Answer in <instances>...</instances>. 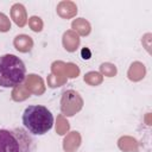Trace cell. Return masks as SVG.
I'll list each match as a JSON object with an SVG mask.
<instances>
[{
    "label": "cell",
    "instance_id": "2e32d148",
    "mask_svg": "<svg viewBox=\"0 0 152 152\" xmlns=\"http://www.w3.org/2000/svg\"><path fill=\"white\" fill-rule=\"evenodd\" d=\"M100 70H101L102 74H104V75L108 76V77H113V76L116 74V68H115V65H113V64H110V63H103V64H101Z\"/></svg>",
    "mask_w": 152,
    "mask_h": 152
},
{
    "label": "cell",
    "instance_id": "4fadbf2b",
    "mask_svg": "<svg viewBox=\"0 0 152 152\" xmlns=\"http://www.w3.org/2000/svg\"><path fill=\"white\" fill-rule=\"evenodd\" d=\"M12 95H13V99H14L15 101H21V100H25L26 97L30 96V91H28L26 88H24L23 86H18V87H15V89L13 90Z\"/></svg>",
    "mask_w": 152,
    "mask_h": 152
},
{
    "label": "cell",
    "instance_id": "30bf717a",
    "mask_svg": "<svg viewBox=\"0 0 152 152\" xmlns=\"http://www.w3.org/2000/svg\"><path fill=\"white\" fill-rule=\"evenodd\" d=\"M80 142H81V137L78 132H71V134H69L64 139V150L69 152H74L80 146Z\"/></svg>",
    "mask_w": 152,
    "mask_h": 152
},
{
    "label": "cell",
    "instance_id": "3957f363",
    "mask_svg": "<svg viewBox=\"0 0 152 152\" xmlns=\"http://www.w3.org/2000/svg\"><path fill=\"white\" fill-rule=\"evenodd\" d=\"M23 124L30 133L43 135L52 128L53 115L44 106H28L23 113Z\"/></svg>",
    "mask_w": 152,
    "mask_h": 152
},
{
    "label": "cell",
    "instance_id": "277c9868",
    "mask_svg": "<svg viewBox=\"0 0 152 152\" xmlns=\"http://www.w3.org/2000/svg\"><path fill=\"white\" fill-rule=\"evenodd\" d=\"M83 106V100L80 94L75 90H65L61 100V109L64 115L71 116L80 112Z\"/></svg>",
    "mask_w": 152,
    "mask_h": 152
},
{
    "label": "cell",
    "instance_id": "ac0fdd59",
    "mask_svg": "<svg viewBox=\"0 0 152 152\" xmlns=\"http://www.w3.org/2000/svg\"><path fill=\"white\" fill-rule=\"evenodd\" d=\"M65 68V71H66V75L69 77H77L78 72H80V69L77 68V65L72 64V63H68L64 65Z\"/></svg>",
    "mask_w": 152,
    "mask_h": 152
},
{
    "label": "cell",
    "instance_id": "ba28073f",
    "mask_svg": "<svg viewBox=\"0 0 152 152\" xmlns=\"http://www.w3.org/2000/svg\"><path fill=\"white\" fill-rule=\"evenodd\" d=\"M63 45L66 51H75L80 45V38L74 31H66L63 34Z\"/></svg>",
    "mask_w": 152,
    "mask_h": 152
},
{
    "label": "cell",
    "instance_id": "9c48e42d",
    "mask_svg": "<svg viewBox=\"0 0 152 152\" xmlns=\"http://www.w3.org/2000/svg\"><path fill=\"white\" fill-rule=\"evenodd\" d=\"M26 89L28 91H32L37 95L42 94L44 91V83L40 77L37 75H30L27 81H26Z\"/></svg>",
    "mask_w": 152,
    "mask_h": 152
},
{
    "label": "cell",
    "instance_id": "5b68a950",
    "mask_svg": "<svg viewBox=\"0 0 152 152\" xmlns=\"http://www.w3.org/2000/svg\"><path fill=\"white\" fill-rule=\"evenodd\" d=\"M11 17L13 19V21L23 27L25 24H26V20H27V15H26V10L25 7L21 5V4H14L11 8Z\"/></svg>",
    "mask_w": 152,
    "mask_h": 152
},
{
    "label": "cell",
    "instance_id": "52a82bcc",
    "mask_svg": "<svg viewBox=\"0 0 152 152\" xmlns=\"http://www.w3.org/2000/svg\"><path fill=\"white\" fill-rule=\"evenodd\" d=\"M15 49L20 52H27L32 49L33 46V40L30 36H26V34H19L14 38V42H13Z\"/></svg>",
    "mask_w": 152,
    "mask_h": 152
},
{
    "label": "cell",
    "instance_id": "8992f818",
    "mask_svg": "<svg viewBox=\"0 0 152 152\" xmlns=\"http://www.w3.org/2000/svg\"><path fill=\"white\" fill-rule=\"evenodd\" d=\"M57 13L62 18H72L77 13V7L72 1H61L57 6Z\"/></svg>",
    "mask_w": 152,
    "mask_h": 152
},
{
    "label": "cell",
    "instance_id": "6da1fadb",
    "mask_svg": "<svg viewBox=\"0 0 152 152\" xmlns=\"http://www.w3.org/2000/svg\"><path fill=\"white\" fill-rule=\"evenodd\" d=\"M26 77L24 62L15 55H4L0 57V87L15 88L20 86Z\"/></svg>",
    "mask_w": 152,
    "mask_h": 152
},
{
    "label": "cell",
    "instance_id": "7c38bea8",
    "mask_svg": "<svg viewBox=\"0 0 152 152\" xmlns=\"http://www.w3.org/2000/svg\"><path fill=\"white\" fill-rule=\"evenodd\" d=\"M71 26H72L74 31L78 32V33L82 34V36H87V34H89V32H90V24H89L86 19H83V18L75 19V20L72 21Z\"/></svg>",
    "mask_w": 152,
    "mask_h": 152
},
{
    "label": "cell",
    "instance_id": "e0dca14e",
    "mask_svg": "<svg viewBox=\"0 0 152 152\" xmlns=\"http://www.w3.org/2000/svg\"><path fill=\"white\" fill-rule=\"evenodd\" d=\"M10 28H11L10 19L7 18L6 14L0 13V31H1V32H7Z\"/></svg>",
    "mask_w": 152,
    "mask_h": 152
},
{
    "label": "cell",
    "instance_id": "d6986e66",
    "mask_svg": "<svg viewBox=\"0 0 152 152\" xmlns=\"http://www.w3.org/2000/svg\"><path fill=\"white\" fill-rule=\"evenodd\" d=\"M58 122H59V124H57L56 129H57L58 134H64V133L69 129V124H68V121H65L62 116L58 118Z\"/></svg>",
    "mask_w": 152,
    "mask_h": 152
},
{
    "label": "cell",
    "instance_id": "5bb4252c",
    "mask_svg": "<svg viewBox=\"0 0 152 152\" xmlns=\"http://www.w3.org/2000/svg\"><path fill=\"white\" fill-rule=\"evenodd\" d=\"M84 81H86L87 83L91 84V86H96V84H99V83L102 82V77H101V75H100L99 72L91 71V72H88V74L84 76Z\"/></svg>",
    "mask_w": 152,
    "mask_h": 152
},
{
    "label": "cell",
    "instance_id": "8fae6325",
    "mask_svg": "<svg viewBox=\"0 0 152 152\" xmlns=\"http://www.w3.org/2000/svg\"><path fill=\"white\" fill-rule=\"evenodd\" d=\"M145 76V66L144 64L135 62L131 65L128 70V78L132 81H139Z\"/></svg>",
    "mask_w": 152,
    "mask_h": 152
},
{
    "label": "cell",
    "instance_id": "7a4b0ae2",
    "mask_svg": "<svg viewBox=\"0 0 152 152\" xmlns=\"http://www.w3.org/2000/svg\"><path fill=\"white\" fill-rule=\"evenodd\" d=\"M0 152H36V141L23 128L0 129Z\"/></svg>",
    "mask_w": 152,
    "mask_h": 152
},
{
    "label": "cell",
    "instance_id": "9a60e30c",
    "mask_svg": "<svg viewBox=\"0 0 152 152\" xmlns=\"http://www.w3.org/2000/svg\"><path fill=\"white\" fill-rule=\"evenodd\" d=\"M28 25H30V27L34 32H40L42 28H43V21H42V19L39 17H36V15H33V17L30 18Z\"/></svg>",
    "mask_w": 152,
    "mask_h": 152
}]
</instances>
